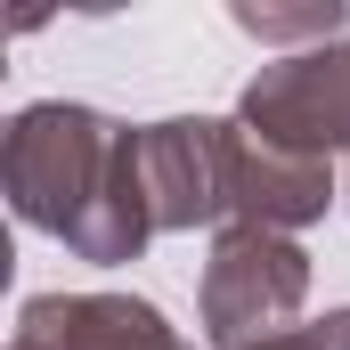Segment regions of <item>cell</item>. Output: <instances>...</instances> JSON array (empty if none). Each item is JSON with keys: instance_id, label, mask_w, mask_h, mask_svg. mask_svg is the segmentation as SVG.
Instances as JSON below:
<instances>
[{"instance_id": "cell-6", "label": "cell", "mask_w": 350, "mask_h": 350, "mask_svg": "<svg viewBox=\"0 0 350 350\" xmlns=\"http://www.w3.org/2000/svg\"><path fill=\"white\" fill-rule=\"evenodd\" d=\"M8 350H187L179 326L139 293H33Z\"/></svg>"}, {"instance_id": "cell-8", "label": "cell", "mask_w": 350, "mask_h": 350, "mask_svg": "<svg viewBox=\"0 0 350 350\" xmlns=\"http://www.w3.org/2000/svg\"><path fill=\"white\" fill-rule=\"evenodd\" d=\"M318 342H326V350H350V310H326V318H318Z\"/></svg>"}, {"instance_id": "cell-5", "label": "cell", "mask_w": 350, "mask_h": 350, "mask_svg": "<svg viewBox=\"0 0 350 350\" xmlns=\"http://www.w3.org/2000/svg\"><path fill=\"white\" fill-rule=\"evenodd\" d=\"M326 204H342V179L318 155H293L261 131H245L228 114V220L220 228H269V237H301L310 220H326Z\"/></svg>"}, {"instance_id": "cell-9", "label": "cell", "mask_w": 350, "mask_h": 350, "mask_svg": "<svg viewBox=\"0 0 350 350\" xmlns=\"http://www.w3.org/2000/svg\"><path fill=\"white\" fill-rule=\"evenodd\" d=\"M253 350H326V342H318V326H293V334H269V342H253Z\"/></svg>"}, {"instance_id": "cell-2", "label": "cell", "mask_w": 350, "mask_h": 350, "mask_svg": "<svg viewBox=\"0 0 350 350\" xmlns=\"http://www.w3.org/2000/svg\"><path fill=\"white\" fill-rule=\"evenodd\" d=\"M310 301V253L301 237H269V228H220L212 261L196 285V326L212 350H253L269 334H293Z\"/></svg>"}, {"instance_id": "cell-1", "label": "cell", "mask_w": 350, "mask_h": 350, "mask_svg": "<svg viewBox=\"0 0 350 350\" xmlns=\"http://www.w3.org/2000/svg\"><path fill=\"white\" fill-rule=\"evenodd\" d=\"M131 131L139 122H114V114H98L82 98L16 106L8 131H0V196H8V212L66 245L106 204V187L122 172V155H131Z\"/></svg>"}, {"instance_id": "cell-7", "label": "cell", "mask_w": 350, "mask_h": 350, "mask_svg": "<svg viewBox=\"0 0 350 350\" xmlns=\"http://www.w3.org/2000/svg\"><path fill=\"white\" fill-rule=\"evenodd\" d=\"M228 16H237V33H253V41L277 49V57L350 41V8H342V0H310V8H261V0H237Z\"/></svg>"}, {"instance_id": "cell-3", "label": "cell", "mask_w": 350, "mask_h": 350, "mask_svg": "<svg viewBox=\"0 0 350 350\" xmlns=\"http://www.w3.org/2000/svg\"><path fill=\"white\" fill-rule=\"evenodd\" d=\"M237 122L277 139V147H293V155H318V163L342 155L350 163V41L269 57L237 90Z\"/></svg>"}, {"instance_id": "cell-10", "label": "cell", "mask_w": 350, "mask_h": 350, "mask_svg": "<svg viewBox=\"0 0 350 350\" xmlns=\"http://www.w3.org/2000/svg\"><path fill=\"white\" fill-rule=\"evenodd\" d=\"M342 212H350V163H342Z\"/></svg>"}, {"instance_id": "cell-4", "label": "cell", "mask_w": 350, "mask_h": 350, "mask_svg": "<svg viewBox=\"0 0 350 350\" xmlns=\"http://www.w3.org/2000/svg\"><path fill=\"white\" fill-rule=\"evenodd\" d=\"M139 172L155 204V237H196L228 220V122L212 114H163L139 122Z\"/></svg>"}]
</instances>
